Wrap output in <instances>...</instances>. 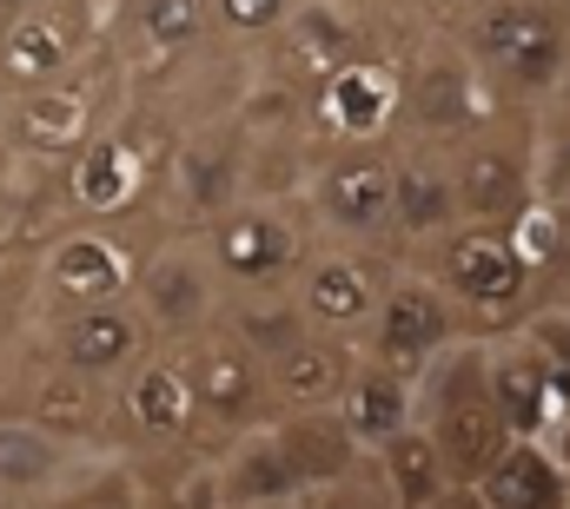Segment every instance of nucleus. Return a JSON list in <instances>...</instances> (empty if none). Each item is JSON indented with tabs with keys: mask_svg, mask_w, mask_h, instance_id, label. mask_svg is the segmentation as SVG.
Segmentation results:
<instances>
[{
	"mask_svg": "<svg viewBox=\"0 0 570 509\" xmlns=\"http://www.w3.org/2000/svg\"><path fill=\"white\" fill-rule=\"evenodd\" d=\"M193 403H199V378H186L173 365H146L140 378H134V390H127L134 423H146L153 437H179V423L193 417Z\"/></svg>",
	"mask_w": 570,
	"mask_h": 509,
	"instance_id": "22",
	"label": "nucleus"
},
{
	"mask_svg": "<svg viewBox=\"0 0 570 509\" xmlns=\"http://www.w3.org/2000/svg\"><path fill=\"white\" fill-rule=\"evenodd\" d=\"M140 192V152L127 139H94L73 166V199L87 212H120Z\"/></svg>",
	"mask_w": 570,
	"mask_h": 509,
	"instance_id": "19",
	"label": "nucleus"
},
{
	"mask_svg": "<svg viewBox=\"0 0 570 509\" xmlns=\"http://www.w3.org/2000/svg\"><path fill=\"white\" fill-rule=\"evenodd\" d=\"M464 212V186L438 166H399V226L405 232H444Z\"/></svg>",
	"mask_w": 570,
	"mask_h": 509,
	"instance_id": "24",
	"label": "nucleus"
},
{
	"mask_svg": "<svg viewBox=\"0 0 570 509\" xmlns=\"http://www.w3.org/2000/svg\"><path fill=\"white\" fill-rule=\"evenodd\" d=\"M127 252L107 239V232H73V239H60L53 246V265H47V278L67 291V298H80V305H107L120 285H127Z\"/></svg>",
	"mask_w": 570,
	"mask_h": 509,
	"instance_id": "16",
	"label": "nucleus"
},
{
	"mask_svg": "<svg viewBox=\"0 0 570 509\" xmlns=\"http://www.w3.org/2000/svg\"><path fill=\"white\" fill-rule=\"evenodd\" d=\"M405 107H412V120H425L431 132L484 120V100H478V73H471V67H425V73L412 80Z\"/></svg>",
	"mask_w": 570,
	"mask_h": 509,
	"instance_id": "20",
	"label": "nucleus"
},
{
	"mask_svg": "<svg viewBox=\"0 0 570 509\" xmlns=\"http://www.w3.org/2000/svg\"><path fill=\"white\" fill-rule=\"evenodd\" d=\"M558 403L570 410V365H558Z\"/></svg>",
	"mask_w": 570,
	"mask_h": 509,
	"instance_id": "36",
	"label": "nucleus"
},
{
	"mask_svg": "<svg viewBox=\"0 0 570 509\" xmlns=\"http://www.w3.org/2000/svg\"><path fill=\"white\" fill-rule=\"evenodd\" d=\"M431 383L438 390L425 397V430L438 437V450H444L451 483H484L491 463L518 443L511 417L491 397V358L484 351H451L431 371Z\"/></svg>",
	"mask_w": 570,
	"mask_h": 509,
	"instance_id": "1",
	"label": "nucleus"
},
{
	"mask_svg": "<svg viewBox=\"0 0 570 509\" xmlns=\"http://www.w3.org/2000/svg\"><path fill=\"white\" fill-rule=\"evenodd\" d=\"M279 443H285V457L298 463L305 483H338L352 470V450H358V437L345 430L338 410H298L279 430Z\"/></svg>",
	"mask_w": 570,
	"mask_h": 509,
	"instance_id": "17",
	"label": "nucleus"
},
{
	"mask_svg": "<svg viewBox=\"0 0 570 509\" xmlns=\"http://www.w3.org/2000/svg\"><path fill=\"white\" fill-rule=\"evenodd\" d=\"M431 509H484V490H478V497H471V490H444Z\"/></svg>",
	"mask_w": 570,
	"mask_h": 509,
	"instance_id": "35",
	"label": "nucleus"
},
{
	"mask_svg": "<svg viewBox=\"0 0 570 509\" xmlns=\"http://www.w3.org/2000/svg\"><path fill=\"white\" fill-rule=\"evenodd\" d=\"M13 13H20V7H13V0H0V33H7V20H13Z\"/></svg>",
	"mask_w": 570,
	"mask_h": 509,
	"instance_id": "37",
	"label": "nucleus"
},
{
	"mask_svg": "<svg viewBox=\"0 0 570 509\" xmlns=\"http://www.w3.org/2000/svg\"><path fill=\"white\" fill-rule=\"evenodd\" d=\"M94 371H80V378H53L47 383V397H40V410H47V423H73V430H80V423H87V417H94Z\"/></svg>",
	"mask_w": 570,
	"mask_h": 509,
	"instance_id": "33",
	"label": "nucleus"
},
{
	"mask_svg": "<svg viewBox=\"0 0 570 509\" xmlns=\"http://www.w3.org/2000/svg\"><path fill=\"white\" fill-rule=\"evenodd\" d=\"M451 318H444V291L438 285H392V298L379 305V358L392 371H419L444 351Z\"/></svg>",
	"mask_w": 570,
	"mask_h": 509,
	"instance_id": "7",
	"label": "nucleus"
},
{
	"mask_svg": "<svg viewBox=\"0 0 570 509\" xmlns=\"http://www.w3.org/2000/svg\"><path fill=\"white\" fill-rule=\"evenodd\" d=\"M140 27H146V40H153L159 53H173V47L199 40L206 0H140Z\"/></svg>",
	"mask_w": 570,
	"mask_h": 509,
	"instance_id": "28",
	"label": "nucleus"
},
{
	"mask_svg": "<svg viewBox=\"0 0 570 509\" xmlns=\"http://www.w3.org/2000/svg\"><path fill=\"white\" fill-rule=\"evenodd\" d=\"M239 325H246V345H253V351H266V358H285V351L305 338L292 305H246V311H239Z\"/></svg>",
	"mask_w": 570,
	"mask_h": 509,
	"instance_id": "30",
	"label": "nucleus"
},
{
	"mask_svg": "<svg viewBox=\"0 0 570 509\" xmlns=\"http://www.w3.org/2000/svg\"><path fill=\"white\" fill-rule=\"evenodd\" d=\"M511 239H518V252L531 258V265H544V258L564 252V212L558 206H524L511 219Z\"/></svg>",
	"mask_w": 570,
	"mask_h": 509,
	"instance_id": "31",
	"label": "nucleus"
},
{
	"mask_svg": "<svg viewBox=\"0 0 570 509\" xmlns=\"http://www.w3.org/2000/svg\"><path fill=\"white\" fill-rule=\"evenodd\" d=\"M325 509H399V497H392V483L385 490H332Z\"/></svg>",
	"mask_w": 570,
	"mask_h": 509,
	"instance_id": "34",
	"label": "nucleus"
},
{
	"mask_svg": "<svg viewBox=\"0 0 570 509\" xmlns=\"http://www.w3.org/2000/svg\"><path fill=\"white\" fill-rule=\"evenodd\" d=\"M146 298H153V318H159V325H173V331H193V325H199V311H206V285H199V271H193L186 258L153 265Z\"/></svg>",
	"mask_w": 570,
	"mask_h": 509,
	"instance_id": "27",
	"label": "nucleus"
},
{
	"mask_svg": "<svg viewBox=\"0 0 570 509\" xmlns=\"http://www.w3.org/2000/svg\"><path fill=\"white\" fill-rule=\"evenodd\" d=\"M253 397H259V371H253L246 351H213V358L199 365V403H206L213 417H246Z\"/></svg>",
	"mask_w": 570,
	"mask_h": 509,
	"instance_id": "26",
	"label": "nucleus"
},
{
	"mask_svg": "<svg viewBox=\"0 0 570 509\" xmlns=\"http://www.w3.org/2000/svg\"><path fill=\"white\" fill-rule=\"evenodd\" d=\"M345 383H352V365H345V351L332 338H312L305 331L285 358H273V390H279L292 410H338Z\"/></svg>",
	"mask_w": 570,
	"mask_h": 509,
	"instance_id": "11",
	"label": "nucleus"
},
{
	"mask_svg": "<svg viewBox=\"0 0 570 509\" xmlns=\"http://www.w3.org/2000/svg\"><path fill=\"white\" fill-rule=\"evenodd\" d=\"M458 186H464V212L484 219V226H511V219L524 212V172H518V159H504V152H478Z\"/></svg>",
	"mask_w": 570,
	"mask_h": 509,
	"instance_id": "23",
	"label": "nucleus"
},
{
	"mask_svg": "<svg viewBox=\"0 0 570 509\" xmlns=\"http://www.w3.org/2000/svg\"><path fill=\"white\" fill-rule=\"evenodd\" d=\"M399 107H405L399 73L385 60H365V53L318 87V120H325V132H338V139H372Z\"/></svg>",
	"mask_w": 570,
	"mask_h": 509,
	"instance_id": "6",
	"label": "nucleus"
},
{
	"mask_svg": "<svg viewBox=\"0 0 570 509\" xmlns=\"http://www.w3.org/2000/svg\"><path fill=\"white\" fill-rule=\"evenodd\" d=\"M491 397L518 437H544L551 397H558V365L544 351H504V358H491Z\"/></svg>",
	"mask_w": 570,
	"mask_h": 509,
	"instance_id": "12",
	"label": "nucleus"
},
{
	"mask_svg": "<svg viewBox=\"0 0 570 509\" xmlns=\"http://www.w3.org/2000/svg\"><path fill=\"white\" fill-rule=\"evenodd\" d=\"M471 47L484 67L524 80V87H551L564 73V20L538 0H498L478 13L471 27Z\"/></svg>",
	"mask_w": 570,
	"mask_h": 509,
	"instance_id": "2",
	"label": "nucleus"
},
{
	"mask_svg": "<svg viewBox=\"0 0 570 509\" xmlns=\"http://www.w3.org/2000/svg\"><path fill=\"white\" fill-rule=\"evenodd\" d=\"M338 417L345 430L365 443V450H385L405 417H412V390H405V371H352L345 397H338Z\"/></svg>",
	"mask_w": 570,
	"mask_h": 509,
	"instance_id": "14",
	"label": "nucleus"
},
{
	"mask_svg": "<svg viewBox=\"0 0 570 509\" xmlns=\"http://www.w3.org/2000/svg\"><path fill=\"white\" fill-rule=\"evenodd\" d=\"M213 252H219V265H226L233 278L266 285V278H279L285 265H292L298 239L285 232L273 212H226V219L213 226Z\"/></svg>",
	"mask_w": 570,
	"mask_h": 509,
	"instance_id": "10",
	"label": "nucleus"
},
{
	"mask_svg": "<svg viewBox=\"0 0 570 509\" xmlns=\"http://www.w3.org/2000/svg\"><path fill=\"white\" fill-rule=\"evenodd\" d=\"M146 345V325L127 311V305H87L73 325H67V338H60V351H67V365L73 371H120L134 351Z\"/></svg>",
	"mask_w": 570,
	"mask_h": 509,
	"instance_id": "15",
	"label": "nucleus"
},
{
	"mask_svg": "<svg viewBox=\"0 0 570 509\" xmlns=\"http://www.w3.org/2000/svg\"><path fill=\"white\" fill-rule=\"evenodd\" d=\"M531 258L518 252V239H511V226H458V232H444V258H438V278H444V291L451 298H464V305H484V311H498V305H518L524 298V285H531Z\"/></svg>",
	"mask_w": 570,
	"mask_h": 509,
	"instance_id": "3",
	"label": "nucleus"
},
{
	"mask_svg": "<svg viewBox=\"0 0 570 509\" xmlns=\"http://www.w3.org/2000/svg\"><path fill=\"white\" fill-rule=\"evenodd\" d=\"M298 13V0H213V20L226 33H279Z\"/></svg>",
	"mask_w": 570,
	"mask_h": 509,
	"instance_id": "32",
	"label": "nucleus"
},
{
	"mask_svg": "<svg viewBox=\"0 0 570 509\" xmlns=\"http://www.w3.org/2000/svg\"><path fill=\"white\" fill-rule=\"evenodd\" d=\"M285 33V47H279V67H292L298 80H312V87H325L338 67H352L365 47H358V27L338 13V7H298L292 20L279 27Z\"/></svg>",
	"mask_w": 570,
	"mask_h": 509,
	"instance_id": "8",
	"label": "nucleus"
},
{
	"mask_svg": "<svg viewBox=\"0 0 570 509\" xmlns=\"http://www.w3.org/2000/svg\"><path fill=\"white\" fill-rule=\"evenodd\" d=\"M87 93H73L67 80L47 87V93H27L20 113H13V146L27 152H47V159H67V152H87Z\"/></svg>",
	"mask_w": 570,
	"mask_h": 509,
	"instance_id": "13",
	"label": "nucleus"
},
{
	"mask_svg": "<svg viewBox=\"0 0 570 509\" xmlns=\"http://www.w3.org/2000/svg\"><path fill=\"white\" fill-rule=\"evenodd\" d=\"M298 483H305V477H298V463L285 457L279 437H253V443L239 450V463H233V497H239V503H279Z\"/></svg>",
	"mask_w": 570,
	"mask_h": 509,
	"instance_id": "25",
	"label": "nucleus"
},
{
	"mask_svg": "<svg viewBox=\"0 0 570 509\" xmlns=\"http://www.w3.org/2000/svg\"><path fill=\"white\" fill-rule=\"evenodd\" d=\"M318 212L338 232H385L399 219V166L385 159H338L318 172Z\"/></svg>",
	"mask_w": 570,
	"mask_h": 509,
	"instance_id": "5",
	"label": "nucleus"
},
{
	"mask_svg": "<svg viewBox=\"0 0 570 509\" xmlns=\"http://www.w3.org/2000/svg\"><path fill=\"white\" fill-rule=\"evenodd\" d=\"M305 311L318 325H358L372 311V278L358 258H318L305 271Z\"/></svg>",
	"mask_w": 570,
	"mask_h": 509,
	"instance_id": "21",
	"label": "nucleus"
},
{
	"mask_svg": "<svg viewBox=\"0 0 570 509\" xmlns=\"http://www.w3.org/2000/svg\"><path fill=\"white\" fill-rule=\"evenodd\" d=\"M53 470V443L47 430H0V483H40Z\"/></svg>",
	"mask_w": 570,
	"mask_h": 509,
	"instance_id": "29",
	"label": "nucleus"
},
{
	"mask_svg": "<svg viewBox=\"0 0 570 509\" xmlns=\"http://www.w3.org/2000/svg\"><path fill=\"white\" fill-rule=\"evenodd\" d=\"M478 490H484L491 509H564L570 503V477H564V463H558V450H544L531 437H518L491 463V477Z\"/></svg>",
	"mask_w": 570,
	"mask_h": 509,
	"instance_id": "9",
	"label": "nucleus"
},
{
	"mask_svg": "<svg viewBox=\"0 0 570 509\" xmlns=\"http://www.w3.org/2000/svg\"><path fill=\"white\" fill-rule=\"evenodd\" d=\"M0 226H7V179H0Z\"/></svg>",
	"mask_w": 570,
	"mask_h": 509,
	"instance_id": "38",
	"label": "nucleus"
},
{
	"mask_svg": "<svg viewBox=\"0 0 570 509\" xmlns=\"http://www.w3.org/2000/svg\"><path fill=\"white\" fill-rule=\"evenodd\" d=\"M385 483H392L399 509H431L444 497L451 470H444V450H438L431 430H412V423H405V430L385 443Z\"/></svg>",
	"mask_w": 570,
	"mask_h": 509,
	"instance_id": "18",
	"label": "nucleus"
},
{
	"mask_svg": "<svg viewBox=\"0 0 570 509\" xmlns=\"http://www.w3.org/2000/svg\"><path fill=\"white\" fill-rule=\"evenodd\" d=\"M73 53H80V20L53 0H27L0 33V87L47 93L73 73Z\"/></svg>",
	"mask_w": 570,
	"mask_h": 509,
	"instance_id": "4",
	"label": "nucleus"
}]
</instances>
